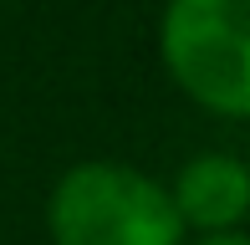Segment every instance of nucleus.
I'll list each match as a JSON object with an SVG mask.
<instances>
[{
	"mask_svg": "<svg viewBox=\"0 0 250 245\" xmlns=\"http://www.w3.org/2000/svg\"><path fill=\"white\" fill-rule=\"evenodd\" d=\"M56 245H179V215L164 184L123 163H82L51 194Z\"/></svg>",
	"mask_w": 250,
	"mask_h": 245,
	"instance_id": "f257e3e1",
	"label": "nucleus"
},
{
	"mask_svg": "<svg viewBox=\"0 0 250 245\" xmlns=\"http://www.w3.org/2000/svg\"><path fill=\"white\" fill-rule=\"evenodd\" d=\"M158 41L194 102L250 118V0H168Z\"/></svg>",
	"mask_w": 250,
	"mask_h": 245,
	"instance_id": "f03ea898",
	"label": "nucleus"
},
{
	"mask_svg": "<svg viewBox=\"0 0 250 245\" xmlns=\"http://www.w3.org/2000/svg\"><path fill=\"white\" fill-rule=\"evenodd\" d=\"M174 215L199 230H230L250 215V169L230 153H199L179 169Z\"/></svg>",
	"mask_w": 250,
	"mask_h": 245,
	"instance_id": "7ed1b4c3",
	"label": "nucleus"
},
{
	"mask_svg": "<svg viewBox=\"0 0 250 245\" xmlns=\"http://www.w3.org/2000/svg\"><path fill=\"white\" fill-rule=\"evenodd\" d=\"M199 245H250L245 235H209V240H199Z\"/></svg>",
	"mask_w": 250,
	"mask_h": 245,
	"instance_id": "20e7f679",
	"label": "nucleus"
}]
</instances>
